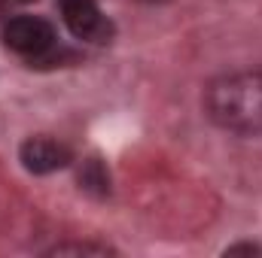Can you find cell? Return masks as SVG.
Segmentation results:
<instances>
[{"label": "cell", "instance_id": "cell-1", "mask_svg": "<svg viewBox=\"0 0 262 258\" xmlns=\"http://www.w3.org/2000/svg\"><path fill=\"white\" fill-rule=\"evenodd\" d=\"M207 116L223 131L259 137L262 134V70H238L213 79L204 94Z\"/></svg>", "mask_w": 262, "mask_h": 258}, {"label": "cell", "instance_id": "cell-2", "mask_svg": "<svg viewBox=\"0 0 262 258\" xmlns=\"http://www.w3.org/2000/svg\"><path fill=\"white\" fill-rule=\"evenodd\" d=\"M3 43L15 55L25 58H43L55 46V28L46 18L37 15H18L3 28Z\"/></svg>", "mask_w": 262, "mask_h": 258}, {"label": "cell", "instance_id": "cell-3", "mask_svg": "<svg viewBox=\"0 0 262 258\" xmlns=\"http://www.w3.org/2000/svg\"><path fill=\"white\" fill-rule=\"evenodd\" d=\"M61 12H64V24L76 40H89V43H104L113 34V24L107 21V15L101 12L98 0H58Z\"/></svg>", "mask_w": 262, "mask_h": 258}, {"label": "cell", "instance_id": "cell-4", "mask_svg": "<svg viewBox=\"0 0 262 258\" xmlns=\"http://www.w3.org/2000/svg\"><path fill=\"white\" fill-rule=\"evenodd\" d=\"M73 161V152L67 143H58L52 137H31L21 143V164L31 173H55Z\"/></svg>", "mask_w": 262, "mask_h": 258}, {"label": "cell", "instance_id": "cell-5", "mask_svg": "<svg viewBox=\"0 0 262 258\" xmlns=\"http://www.w3.org/2000/svg\"><path fill=\"white\" fill-rule=\"evenodd\" d=\"M79 183H82L85 189L98 192V194H104L107 189H110V186H107L110 179H107V173L101 170V164H98V161H89V164H85V170L79 173Z\"/></svg>", "mask_w": 262, "mask_h": 258}, {"label": "cell", "instance_id": "cell-6", "mask_svg": "<svg viewBox=\"0 0 262 258\" xmlns=\"http://www.w3.org/2000/svg\"><path fill=\"white\" fill-rule=\"evenodd\" d=\"M67 252H82V255H107L110 249L107 246H92V243H64V246H55L49 249V255H67Z\"/></svg>", "mask_w": 262, "mask_h": 258}, {"label": "cell", "instance_id": "cell-7", "mask_svg": "<svg viewBox=\"0 0 262 258\" xmlns=\"http://www.w3.org/2000/svg\"><path fill=\"white\" fill-rule=\"evenodd\" d=\"M238 252H247V255H259L262 249H259V246H253V243H241V246H229V249H226V255H238Z\"/></svg>", "mask_w": 262, "mask_h": 258}]
</instances>
